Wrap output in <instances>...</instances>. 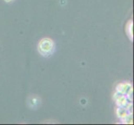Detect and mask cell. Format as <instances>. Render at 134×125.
Wrapping results in <instances>:
<instances>
[{"label":"cell","mask_w":134,"mask_h":125,"mask_svg":"<svg viewBox=\"0 0 134 125\" xmlns=\"http://www.w3.org/2000/svg\"><path fill=\"white\" fill-rule=\"evenodd\" d=\"M38 50L41 55L43 57H49L54 53L55 44L49 38H44L41 39L38 45Z\"/></svg>","instance_id":"obj_1"},{"label":"cell","mask_w":134,"mask_h":125,"mask_svg":"<svg viewBox=\"0 0 134 125\" xmlns=\"http://www.w3.org/2000/svg\"><path fill=\"white\" fill-rule=\"evenodd\" d=\"M113 99L118 107H124L129 113H132V102L129 101L125 95L115 92L113 94Z\"/></svg>","instance_id":"obj_2"},{"label":"cell","mask_w":134,"mask_h":125,"mask_svg":"<svg viewBox=\"0 0 134 125\" xmlns=\"http://www.w3.org/2000/svg\"><path fill=\"white\" fill-rule=\"evenodd\" d=\"M116 92L125 95L127 99L132 102V94H133V87L130 83H120L116 86Z\"/></svg>","instance_id":"obj_3"},{"label":"cell","mask_w":134,"mask_h":125,"mask_svg":"<svg viewBox=\"0 0 134 125\" xmlns=\"http://www.w3.org/2000/svg\"><path fill=\"white\" fill-rule=\"evenodd\" d=\"M116 113H117V115H118V118H119L121 120L123 119L129 113L128 111L124 107H118Z\"/></svg>","instance_id":"obj_4"},{"label":"cell","mask_w":134,"mask_h":125,"mask_svg":"<svg viewBox=\"0 0 134 125\" xmlns=\"http://www.w3.org/2000/svg\"><path fill=\"white\" fill-rule=\"evenodd\" d=\"M132 28H133V23L132 20H130L128 23H127V34L129 35V37H130V39L132 40L133 39V32H132Z\"/></svg>","instance_id":"obj_5"},{"label":"cell","mask_w":134,"mask_h":125,"mask_svg":"<svg viewBox=\"0 0 134 125\" xmlns=\"http://www.w3.org/2000/svg\"><path fill=\"white\" fill-rule=\"evenodd\" d=\"M122 123H126V124H132L133 123V115L132 113H129L127 116L122 119Z\"/></svg>","instance_id":"obj_6"},{"label":"cell","mask_w":134,"mask_h":125,"mask_svg":"<svg viewBox=\"0 0 134 125\" xmlns=\"http://www.w3.org/2000/svg\"><path fill=\"white\" fill-rule=\"evenodd\" d=\"M4 1H5L6 3H11V2L13 1V0H4Z\"/></svg>","instance_id":"obj_7"}]
</instances>
